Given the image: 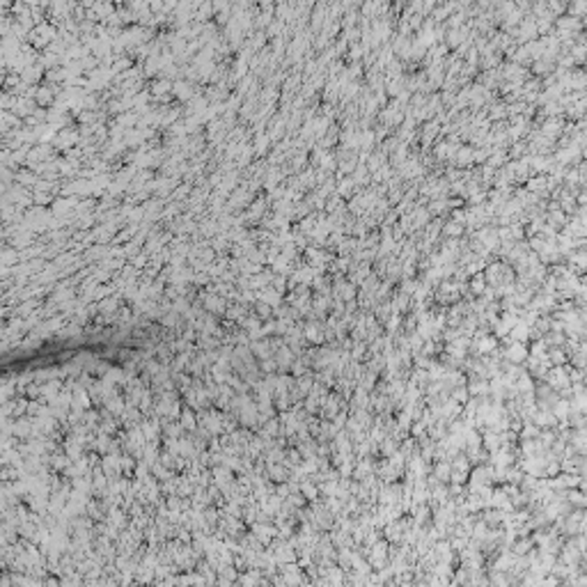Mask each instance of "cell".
<instances>
[]
</instances>
